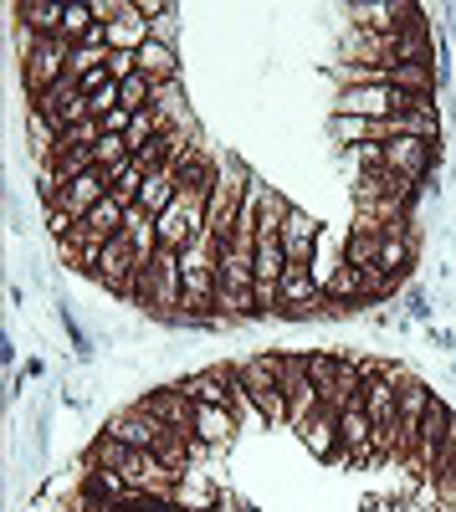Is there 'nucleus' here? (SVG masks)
I'll use <instances>...</instances> for the list:
<instances>
[{
  "instance_id": "nucleus-1",
  "label": "nucleus",
  "mask_w": 456,
  "mask_h": 512,
  "mask_svg": "<svg viewBox=\"0 0 456 512\" xmlns=\"http://www.w3.org/2000/svg\"><path fill=\"white\" fill-rule=\"evenodd\" d=\"M88 461H93V466H108V472H118L134 492H149V497H175V487L185 482V472H175L170 461H159L154 451H134V446H123V441H113L108 431L93 441Z\"/></svg>"
},
{
  "instance_id": "nucleus-15",
  "label": "nucleus",
  "mask_w": 456,
  "mask_h": 512,
  "mask_svg": "<svg viewBox=\"0 0 456 512\" xmlns=\"http://www.w3.org/2000/svg\"><path fill=\"white\" fill-rule=\"evenodd\" d=\"M139 72L154 82V88H159V82H180V57H175V47H164V41H144V47H139Z\"/></svg>"
},
{
  "instance_id": "nucleus-10",
  "label": "nucleus",
  "mask_w": 456,
  "mask_h": 512,
  "mask_svg": "<svg viewBox=\"0 0 456 512\" xmlns=\"http://www.w3.org/2000/svg\"><path fill=\"white\" fill-rule=\"evenodd\" d=\"M313 246H318V221L308 216V210L287 205V221H282V251L293 267H308L313 262Z\"/></svg>"
},
{
  "instance_id": "nucleus-18",
  "label": "nucleus",
  "mask_w": 456,
  "mask_h": 512,
  "mask_svg": "<svg viewBox=\"0 0 456 512\" xmlns=\"http://www.w3.org/2000/svg\"><path fill=\"white\" fill-rule=\"evenodd\" d=\"M139 190H144V164H139V159H129L123 169H113V175H108V195H113L123 210L139 205Z\"/></svg>"
},
{
  "instance_id": "nucleus-16",
  "label": "nucleus",
  "mask_w": 456,
  "mask_h": 512,
  "mask_svg": "<svg viewBox=\"0 0 456 512\" xmlns=\"http://www.w3.org/2000/svg\"><path fill=\"white\" fill-rule=\"evenodd\" d=\"M149 41V21L139 16V6H123V16L108 26V52H139Z\"/></svg>"
},
{
  "instance_id": "nucleus-17",
  "label": "nucleus",
  "mask_w": 456,
  "mask_h": 512,
  "mask_svg": "<svg viewBox=\"0 0 456 512\" xmlns=\"http://www.w3.org/2000/svg\"><path fill=\"white\" fill-rule=\"evenodd\" d=\"M11 16H21V26H26V31H36V36H57V31H62L67 6H62V0H26V6H16Z\"/></svg>"
},
{
  "instance_id": "nucleus-21",
  "label": "nucleus",
  "mask_w": 456,
  "mask_h": 512,
  "mask_svg": "<svg viewBox=\"0 0 456 512\" xmlns=\"http://www.w3.org/2000/svg\"><path fill=\"white\" fill-rule=\"evenodd\" d=\"M113 108H123V103H118V82H113V88H103V93H93V98H88V113H93V118H108Z\"/></svg>"
},
{
  "instance_id": "nucleus-6",
  "label": "nucleus",
  "mask_w": 456,
  "mask_h": 512,
  "mask_svg": "<svg viewBox=\"0 0 456 512\" xmlns=\"http://www.w3.org/2000/svg\"><path fill=\"white\" fill-rule=\"evenodd\" d=\"M431 149L436 144H426V139H390L385 144V169L395 180H405V185H421L426 175H431Z\"/></svg>"
},
{
  "instance_id": "nucleus-20",
  "label": "nucleus",
  "mask_w": 456,
  "mask_h": 512,
  "mask_svg": "<svg viewBox=\"0 0 456 512\" xmlns=\"http://www.w3.org/2000/svg\"><path fill=\"white\" fill-rule=\"evenodd\" d=\"M93 159H98L103 175H113V169H123V164L134 159V149H129V139H123V134H103V139L93 144Z\"/></svg>"
},
{
  "instance_id": "nucleus-3",
  "label": "nucleus",
  "mask_w": 456,
  "mask_h": 512,
  "mask_svg": "<svg viewBox=\"0 0 456 512\" xmlns=\"http://www.w3.org/2000/svg\"><path fill=\"white\" fill-rule=\"evenodd\" d=\"M26 62V98L36 103V98H47L57 82L67 77V67H72V47L62 36H36V47L21 57Z\"/></svg>"
},
{
  "instance_id": "nucleus-12",
  "label": "nucleus",
  "mask_w": 456,
  "mask_h": 512,
  "mask_svg": "<svg viewBox=\"0 0 456 512\" xmlns=\"http://www.w3.org/2000/svg\"><path fill=\"white\" fill-rule=\"evenodd\" d=\"M318 297H323V287H318L313 267H287V272H282V282H277V308H287V313H308Z\"/></svg>"
},
{
  "instance_id": "nucleus-14",
  "label": "nucleus",
  "mask_w": 456,
  "mask_h": 512,
  "mask_svg": "<svg viewBox=\"0 0 456 512\" xmlns=\"http://www.w3.org/2000/svg\"><path fill=\"white\" fill-rule=\"evenodd\" d=\"M236 431H241L236 405H195V436L205 446H231Z\"/></svg>"
},
{
  "instance_id": "nucleus-4",
  "label": "nucleus",
  "mask_w": 456,
  "mask_h": 512,
  "mask_svg": "<svg viewBox=\"0 0 456 512\" xmlns=\"http://www.w3.org/2000/svg\"><path fill=\"white\" fill-rule=\"evenodd\" d=\"M31 113H41V118H47V123L57 128V134H67L72 123H88V118H93V113H88V93H82L72 77H62L47 98H36V103H31Z\"/></svg>"
},
{
  "instance_id": "nucleus-22",
  "label": "nucleus",
  "mask_w": 456,
  "mask_h": 512,
  "mask_svg": "<svg viewBox=\"0 0 456 512\" xmlns=\"http://www.w3.org/2000/svg\"><path fill=\"white\" fill-rule=\"evenodd\" d=\"M149 36H154V41H164V47H175V11L154 16V21H149Z\"/></svg>"
},
{
  "instance_id": "nucleus-9",
  "label": "nucleus",
  "mask_w": 456,
  "mask_h": 512,
  "mask_svg": "<svg viewBox=\"0 0 456 512\" xmlns=\"http://www.w3.org/2000/svg\"><path fill=\"white\" fill-rule=\"evenodd\" d=\"M139 410H144V415H154L159 425H170V431L195 436V400H190V395H180V384H175V390H154L149 400H139Z\"/></svg>"
},
{
  "instance_id": "nucleus-23",
  "label": "nucleus",
  "mask_w": 456,
  "mask_h": 512,
  "mask_svg": "<svg viewBox=\"0 0 456 512\" xmlns=\"http://www.w3.org/2000/svg\"><path fill=\"white\" fill-rule=\"evenodd\" d=\"M108 512H144V507H129V502H118V507H108Z\"/></svg>"
},
{
  "instance_id": "nucleus-8",
  "label": "nucleus",
  "mask_w": 456,
  "mask_h": 512,
  "mask_svg": "<svg viewBox=\"0 0 456 512\" xmlns=\"http://www.w3.org/2000/svg\"><path fill=\"white\" fill-rule=\"evenodd\" d=\"M339 441H344V456L354 461H375V420H369L364 400H354L349 410H339Z\"/></svg>"
},
{
  "instance_id": "nucleus-7",
  "label": "nucleus",
  "mask_w": 456,
  "mask_h": 512,
  "mask_svg": "<svg viewBox=\"0 0 456 512\" xmlns=\"http://www.w3.org/2000/svg\"><path fill=\"white\" fill-rule=\"evenodd\" d=\"M164 431H170V425H159V420H154V415H144L139 405L108 420V436H113V441H123V446H134V451H154V446L164 441Z\"/></svg>"
},
{
  "instance_id": "nucleus-13",
  "label": "nucleus",
  "mask_w": 456,
  "mask_h": 512,
  "mask_svg": "<svg viewBox=\"0 0 456 512\" xmlns=\"http://www.w3.org/2000/svg\"><path fill=\"white\" fill-rule=\"evenodd\" d=\"M380 246H385V231L359 221L354 236H349V246H344V267H354L364 277H380Z\"/></svg>"
},
{
  "instance_id": "nucleus-24",
  "label": "nucleus",
  "mask_w": 456,
  "mask_h": 512,
  "mask_svg": "<svg viewBox=\"0 0 456 512\" xmlns=\"http://www.w3.org/2000/svg\"><path fill=\"white\" fill-rule=\"evenodd\" d=\"M154 512H175V507H170V502H164V507H154Z\"/></svg>"
},
{
  "instance_id": "nucleus-2",
  "label": "nucleus",
  "mask_w": 456,
  "mask_h": 512,
  "mask_svg": "<svg viewBox=\"0 0 456 512\" xmlns=\"http://www.w3.org/2000/svg\"><path fill=\"white\" fill-rule=\"evenodd\" d=\"M236 384H241V400L252 405L267 425H293L287 420V395H282V379H277V354H262V359H246L236 369Z\"/></svg>"
},
{
  "instance_id": "nucleus-5",
  "label": "nucleus",
  "mask_w": 456,
  "mask_h": 512,
  "mask_svg": "<svg viewBox=\"0 0 456 512\" xmlns=\"http://www.w3.org/2000/svg\"><path fill=\"white\" fill-rule=\"evenodd\" d=\"M134 277H139V256H134V241L129 236H113L98 256V282H108V292L129 297L134 292Z\"/></svg>"
},
{
  "instance_id": "nucleus-19",
  "label": "nucleus",
  "mask_w": 456,
  "mask_h": 512,
  "mask_svg": "<svg viewBox=\"0 0 456 512\" xmlns=\"http://www.w3.org/2000/svg\"><path fill=\"white\" fill-rule=\"evenodd\" d=\"M98 21H93V6H88V0H67V16H62V41H67V47H82V41H88V31H93Z\"/></svg>"
},
{
  "instance_id": "nucleus-11",
  "label": "nucleus",
  "mask_w": 456,
  "mask_h": 512,
  "mask_svg": "<svg viewBox=\"0 0 456 512\" xmlns=\"http://www.w3.org/2000/svg\"><path fill=\"white\" fill-rule=\"evenodd\" d=\"M298 436L313 446V456H323V461H339V410H328V405H318L303 425H298Z\"/></svg>"
}]
</instances>
